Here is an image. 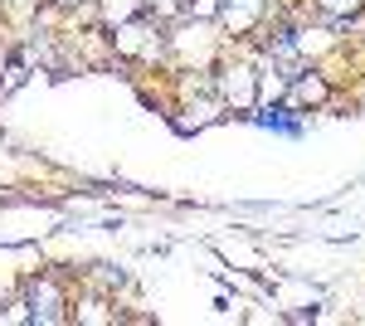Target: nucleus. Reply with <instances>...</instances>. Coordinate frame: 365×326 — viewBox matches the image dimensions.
I'll use <instances>...</instances> for the list:
<instances>
[{"label": "nucleus", "mask_w": 365, "mask_h": 326, "mask_svg": "<svg viewBox=\"0 0 365 326\" xmlns=\"http://www.w3.org/2000/svg\"><path fill=\"white\" fill-rule=\"evenodd\" d=\"M29 302H34V307H29V317H34V322H58V287L54 282H49V277H39V282H34V287H29Z\"/></svg>", "instance_id": "f257e3e1"}, {"label": "nucleus", "mask_w": 365, "mask_h": 326, "mask_svg": "<svg viewBox=\"0 0 365 326\" xmlns=\"http://www.w3.org/2000/svg\"><path fill=\"white\" fill-rule=\"evenodd\" d=\"M322 10H331V15H356L361 0H322Z\"/></svg>", "instance_id": "20e7f679"}, {"label": "nucleus", "mask_w": 365, "mask_h": 326, "mask_svg": "<svg viewBox=\"0 0 365 326\" xmlns=\"http://www.w3.org/2000/svg\"><path fill=\"white\" fill-rule=\"evenodd\" d=\"M258 10H263V0H225V20L234 29H249L258 20Z\"/></svg>", "instance_id": "f03ea898"}, {"label": "nucleus", "mask_w": 365, "mask_h": 326, "mask_svg": "<svg viewBox=\"0 0 365 326\" xmlns=\"http://www.w3.org/2000/svg\"><path fill=\"white\" fill-rule=\"evenodd\" d=\"M58 5H78V0H58Z\"/></svg>", "instance_id": "39448f33"}, {"label": "nucleus", "mask_w": 365, "mask_h": 326, "mask_svg": "<svg viewBox=\"0 0 365 326\" xmlns=\"http://www.w3.org/2000/svg\"><path fill=\"white\" fill-rule=\"evenodd\" d=\"M258 122H263V127H278V132H287V136L302 132V122H292V117H282V112H258Z\"/></svg>", "instance_id": "7ed1b4c3"}]
</instances>
